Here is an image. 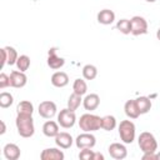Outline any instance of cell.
I'll return each mask as SVG.
<instances>
[{
    "instance_id": "20",
    "label": "cell",
    "mask_w": 160,
    "mask_h": 160,
    "mask_svg": "<svg viewBox=\"0 0 160 160\" xmlns=\"http://www.w3.org/2000/svg\"><path fill=\"white\" fill-rule=\"evenodd\" d=\"M135 100H136V104H138L140 115L148 114L150 111V109H151V100L148 96H140V98H138Z\"/></svg>"
},
{
    "instance_id": "22",
    "label": "cell",
    "mask_w": 160,
    "mask_h": 160,
    "mask_svg": "<svg viewBox=\"0 0 160 160\" xmlns=\"http://www.w3.org/2000/svg\"><path fill=\"white\" fill-rule=\"evenodd\" d=\"M116 128V119L112 115H105L102 116V121H101V129L105 131H111Z\"/></svg>"
},
{
    "instance_id": "32",
    "label": "cell",
    "mask_w": 160,
    "mask_h": 160,
    "mask_svg": "<svg viewBox=\"0 0 160 160\" xmlns=\"http://www.w3.org/2000/svg\"><path fill=\"white\" fill-rule=\"evenodd\" d=\"M142 160H158V155L155 152H144Z\"/></svg>"
},
{
    "instance_id": "36",
    "label": "cell",
    "mask_w": 160,
    "mask_h": 160,
    "mask_svg": "<svg viewBox=\"0 0 160 160\" xmlns=\"http://www.w3.org/2000/svg\"><path fill=\"white\" fill-rule=\"evenodd\" d=\"M156 38H158V40H160V28H159L158 31H156Z\"/></svg>"
},
{
    "instance_id": "30",
    "label": "cell",
    "mask_w": 160,
    "mask_h": 160,
    "mask_svg": "<svg viewBox=\"0 0 160 160\" xmlns=\"http://www.w3.org/2000/svg\"><path fill=\"white\" fill-rule=\"evenodd\" d=\"M94 151L91 149H81L79 152V159L81 160H94Z\"/></svg>"
},
{
    "instance_id": "19",
    "label": "cell",
    "mask_w": 160,
    "mask_h": 160,
    "mask_svg": "<svg viewBox=\"0 0 160 160\" xmlns=\"http://www.w3.org/2000/svg\"><path fill=\"white\" fill-rule=\"evenodd\" d=\"M51 84L55 88H64L69 84V76L64 71H56L51 75Z\"/></svg>"
},
{
    "instance_id": "4",
    "label": "cell",
    "mask_w": 160,
    "mask_h": 160,
    "mask_svg": "<svg viewBox=\"0 0 160 160\" xmlns=\"http://www.w3.org/2000/svg\"><path fill=\"white\" fill-rule=\"evenodd\" d=\"M138 144L142 152H155L158 149V141L155 136L149 131H144L139 135Z\"/></svg>"
},
{
    "instance_id": "26",
    "label": "cell",
    "mask_w": 160,
    "mask_h": 160,
    "mask_svg": "<svg viewBox=\"0 0 160 160\" xmlns=\"http://www.w3.org/2000/svg\"><path fill=\"white\" fill-rule=\"evenodd\" d=\"M81 102H82L81 95H78V94L72 92V94L69 96V99H68V108H69L70 110L75 111V110H78V108L81 105Z\"/></svg>"
},
{
    "instance_id": "31",
    "label": "cell",
    "mask_w": 160,
    "mask_h": 160,
    "mask_svg": "<svg viewBox=\"0 0 160 160\" xmlns=\"http://www.w3.org/2000/svg\"><path fill=\"white\" fill-rule=\"evenodd\" d=\"M10 86V76H8L5 72L0 74V89H5Z\"/></svg>"
},
{
    "instance_id": "11",
    "label": "cell",
    "mask_w": 160,
    "mask_h": 160,
    "mask_svg": "<svg viewBox=\"0 0 160 160\" xmlns=\"http://www.w3.org/2000/svg\"><path fill=\"white\" fill-rule=\"evenodd\" d=\"M65 64V59L59 56L56 54V50L55 49H51L49 51V56H48V66L52 70H58L60 68H62Z\"/></svg>"
},
{
    "instance_id": "29",
    "label": "cell",
    "mask_w": 160,
    "mask_h": 160,
    "mask_svg": "<svg viewBox=\"0 0 160 160\" xmlns=\"http://www.w3.org/2000/svg\"><path fill=\"white\" fill-rule=\"evenodd\" d=\"M5 50H6V56H8V65H14L16 64L18 61V51L12 48V46H5Z\"/></svg>"
},
{
    "instance_id": "8",
    "label": "cell",
    "mask_w": 160,
    "mask_h": 160,
    "mask_svg": "<svg viewBox=\"0 0 160 160\" xmlns=\"http://www.w3.org/2000/svg\"><path fill=\"white\" fill-rule=\"evenodd\" d=\"M56 104L51 100H45L39 104V115L44 119H52L56 115Z\"/></svg>"
},
{
    "instance_id": "12",
    "label": "cell",
    "mask_w": 160,
    "mask_h": 160,
    "mask_svg": "<svg viewBox=\"0 0 160 160\" xmlns=\"http://www.w3.org/2000/svg\"><path fill=\"white\" fill-rule=\"evenodd\" d=\"M65 155L61 150L56 149V148H49V149H44L40 154V159L41 160H64Z\"/></svg>"
},
{
    "instance_id": "14",
    "label": "cell",
    "mask_w": 160,
    "mask_h": 160,
    "mask_svg": "<svg viewBox=\"0 0 160 160\" xmlns=\"http://www.w3.org/2000/svg\"><path fill=\"white\" fill-rule=\"evenodd\" d=\"M82 105H84L85 110H88V111L96 110L98 106L100 105V96L98 94H88L82 99Z\"/></svg>"
},
{
    "instance_id": "35",
    "label": "cell",
    "mask_w": 160,
    "mask_h": 160,
    "mask_svg": "<svg viewBox=\"0 0 160 160\" xmlns=\"http://www.w3.org/2000/svg\"><path fill=\"white\" fill-rule=\"evenodd\" d=\"M0 124H1V131H0V134H1V135H4V134H5V131H6V126H5V122H4L2 120L0 121Z\"/></svg>"
},
{
    "instance_id": "37",
    "label": "cell",
    "mask_w": 160,
    "mask_h": 160,
    "mask_svg": "<svg viewBox=\"0 0 160 160\" xmlns=\"http://www.w3.org/2000/svg\"><path fill=\"white\" fill-rule=\"evenodd\" d=\"M145 1H148V2H155L156 0H145Z\"/></svg>"
},
{
    "instance_id": "7",
    "label": "cell",
    "mask_w": 160,
    "mask_h": 160,
    "mask_svg": "<svg viewBox=\"0 0 160 160\" xmlns=\"http://www.w3.org/2000/svg\"><path fill=\"white\" fill-rule=\"evenodd\" d=\"M131 21V34L134 36H139V35H144L148 32V21L139 15H135L130 19Z\"/></svg>"
},
{
    "instance_id": "10",
    "label": "cell",
    "mask_w": 160,
    "mask_h": 160,
    "mask_svg": "<svg viewBox=\"0 0 160 160\" xmlns=\"http://www.w3.org/2000/svg\"><path fill=\"white\" fill-rule=\"evenodd\" d=\"M28 82V76L25 75L24 71L20 70H14L10 72V86L15 89L24 88Z\"/></svg>"
},
{
    "instance_id": "28",
    "label": "cell",
    "mask_w": 160,
    "mask_h": 160,
    "mask_svg": "<svg viewBox=\"0 0 160 160\" xmlns=\"http://www.w3.org/2000/svg\"><path fill=\"white\" fill-rule=\"evenodd\" d=\"M16 68H18V70L25 72L30 68V58L28 55H20L16 61Z\"/></svg>"
},
{
    "instance_id": "21",
    "label": "cell",
    "mask_w": 160,
    "mask_h": 160,
    "mask_svg": "<svg viewBox=\"0 0 160 160\" xmlns=\"http://www.w3.org/2000/svg\"><path fill=\"white\" fill-rule=\"evenodd\" d=\"M16 112L18 114H24V115H32L34 112V105L28 101V100H22L16 106Z\"/></svg>"
},
{
    "instance_id": "23",
    "label": "cell",
    "mask_w": 160,
    "mask_h": 160,
    "mask_svg": "<svg viewBox=\"0 0 160 160\" xmlns=\"http://www.w3.org/2000/svg\"><path fill=\"white\" fill-rule=\"evenodd\" d=\"M82 76L85 80H94L98 76V69L95 65L91 64H86L82 68Z\"/></svg>"
},
{
    "instance_id": "25",
    "label": "cell",
    "mask_w": 160,
    "mask_h": 160,
    "mask_svg": "<svg viewBox=\"0 0 160 160\" xmlns=\"http://www.w3.org/2000/svg\"><path fill=\"white\" fill-rule=\"evenodd\" d=\"M116 29L124 34V35H128V34H131V21L130 19H121L116 22Z\"/></svg>"
},
{
    "instance_id": "18",
    "label": "cell",
    "mask_w": 160,
    "mask_h": 160,
    "mask_svg": "<svg viewBox=\"0 0 160 160\" xmlns=\"http://www.w3.org/2000/svg\"><path fill=\"white\" fill-rule=\"evenodd\" d=\"M42 132L48 138H55L60 131H59V122L54 120H48L42 125Z\"/></svg>"
},
{
    "instance_id": "33",
    "label": "cell",
    "mask_w": 160,
    "mask_h": 160,
    "mask_svg": "<svg viewBox=\"0 0 160 160\" xmlns=\"http://www.w3.org/2000/svg\"><path fill=\"white\" fill-rule=\"evenodd\" d=\"M1 56H2V60H1V68H4V66L8 64V56H6V50H5V48L1 49Z\"/></svg>"
},
{
    "instance_id": "6",
    "label": "cell",
    "mask_w": 160,
    "mask_h": 160,
    "mask_svg": "<svg viewBox=\"0 0 160 160\" xmlns=\"http://www.w3.org/2000/svg\"><path fill=\"white\" fill-rule=\"evenodd\" d=\"M96 144V138L91 132L84 131L82 134L78 135L75 139V145L78 149H92Z\"/></svg>"
},
{
    "instance_id": "27",
    "label": "cell",
    "mask_w": 160,
    "mask_h": 160,
    "mask_svg": "<svg viewBox=\"0 0 160 160\" xmlns=\"http://www.w3.org/2000/svg\"><path fill=\"white\" fill-rule=\"evenodd\" d=\"M12 102H14V98H12V95H11L10 92L2 91V92L0 94V106H1L2 109L10 108V106L12 105Z\"/></svg>"
},
{
    "instance_id": "2",
    "label": "cell",
    "mask_w": 160,
    "mask_h": 160,
    "mask_svg": "<svg viewBox=\"0 0 160 160\" xmlns=\"http://www.w3.org/2000/svg\"><path fill=\"white\" fill-rule=\"evenodd\" d=\"M101 121H102V118L95 115V114H84L80 116L79 119V126L82 131H86V132H92V131H96V130H100L101 129Z\"/></svg>"
},
{
    "instance_id": "5",
    "label": "cell",
    "mask_w": 160,
    "mask_h": 160,
    "mask_svg": "<svg viewBox=\"0 0 160 160\" xmlns=\"http://www.w3.org/2000/svg\"><path fill=\"white\" fill-rule=\"evenodd\" d=\"M58 122L61 128L64 129H70L75 125L76 122V115L75 111L70 110L69 108L60 110V112L58 114Z\"/></svg>"
},
{
    "instance_id": "13",
    "label": "cell",
    "mask_w": 160,
    "mask_h": 160,
    "mask_svg": "<svg viewBox=\"0 0 160 160\" xmlns=\"http://www.w3.org/2000/svg\"><path fill=\"white\" fill-rule=\"evenodd\" d=\"M2 152H4V156H5L6 160H18L21 155L20 148L14 142L6 144L2 149Z\"/></svg>"
},
{
    "instance_id": "24",
    "label": "cell",
    "mask_w": 160,
    "mask_h": 160,
    "mask_svg": "<svg viewBox=\"0 0 160 160\" xmlns=\"http://www.w3.org/2000/svg\"><path fill=\"white\" fill-rule=\"evenodd\" d=\"M72 92H75V94H78V95H85L86 94V91H88V85H86V82H85V80H82V79H75V81H74V84H72Z\"/></svg>"
},
{
    "instance_id": "16",
    "label": "cell",
    "mask_w": 160,
    "mask_h": 160,
    "mask_svg": "<svg viewBox=\"0 0 160 160\" xmlns=\"http://www.w3.org/2000/svg\"><path fill=\"white\" fill-rule=\"evenodd\" d=\"M98 22L99 24H102V25H110L114 22L115 20V12L110 9H102L98 12Z\"/></svg>"
},
{
    "instance_id": "17",
    "label": "cell",
    "mask_w": 160,
    "mask_h": 160,
    "mask_svg": "<svg viewBox=\"0 0 160 160\" xmlns=\"http://www.w3.org/2000/svg\"><path fill=\"white\" fill-rule=\"evenodd\" d=\"M124 111H125L126 116L130 118V119H138L140 116V111H139V108H138V104H136V100L135 99L128 100L125 102Z\"/></svg>"
},
{
    "instance_id": "38",
    "label": "cell",
    "mask_w": 160,
    "mask_h": 160,
    "mask_svg": "<svg viewBox=\"0 0 160 160\" xmlns=\"http://www.w3.org/2000/svg\"><path fill=\"white\" fill-rule=\"evenodd\" d=\"M156 155H158V160H160V152H158Z\"/></svg>"
},
{
    "instance_id": "15",
    "label": "cell",
    "mask_w": 160,
    "mask_h": 160,
    "mask_svg": "<svg viewBox=\"0 0 160 160\" xmlns=\"http://www.w3.org/2000/svg\"><path fill=\"white\" fill-rule=\"evenodd\" d=\"M74 142V139L72 136L69 134V132H59L56 136H55V144L60 148V149H69Z\"/></svg>"
},
{
    "instance_id": "9",
    "label": "cell",
    "mask_w": 160,
    "mask_h": 160,
    "mask_svg": "<svg viewBox=\"0 0 160 160\" xmlns=\"http://www.w3.org/2000/svg\"><path fill=\"white\" fill-rule=\"evenodd\" d=\"M108 151H109V155L112 159H115V160H122L128 155L126 146L124 144H120V142H112V144H110V146L108 148Z\"/></svg>"
},
{
    "instance_id": "34",
    "label": "cell",
    "mask_w": 160,
    "mask_h": 160,
    "mask_svg": "<svg viewBox=\"0 0 160 160\" xmlns=\"http://www.w3.org/2000/svg\"><path fill=\"white\" fill-rule=\"evenodd\" d=\"M94 160H104V155L100 152H95L94 154Z\"/></svg>"
},
{
    "instance_id": "1",
    "label": "cell",
    "mask_w": 160,
    "mask_h": 160,
    "mask_svg": "<svg viewBox=\"0 0 160 160\" xmlns=\"http://www.w3.org/2000/svg\"><path fill=\"white\" fill-rule=\"evenodd\" d=\"M15 125L18 129V134L21 138H31L35 132V126H34V119L31 115H24V114H18Z\"/></svg>"
},
{
    "instance_id": "3",
    "label": "cell",
    "mask_w": 160,
    "mask_h": 160,
    "mask_svg": "<svg viewBox=\"0 0 160 160\" xmlns=\"http://www.w3.org/2000/svg\"><path fill=\"white\" fill-rule=\"evenodd\" d=\"M135 124L131 120H122L118 126L120 140L124 144H131L135 140Z\"/></svg>"
}]
</instances>
